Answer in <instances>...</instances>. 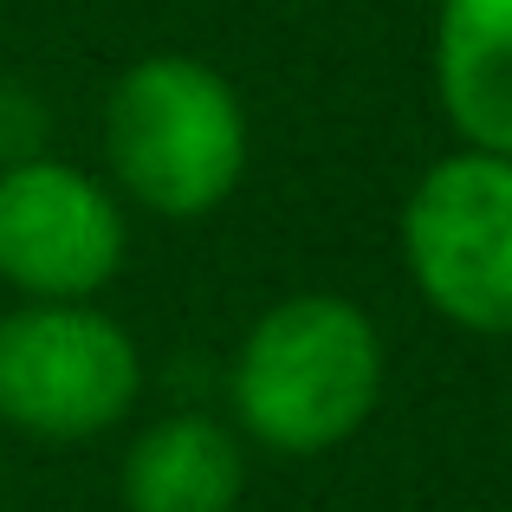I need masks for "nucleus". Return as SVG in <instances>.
I'll list each match as a JSON object with an SVG mask.
<instances>
[{"instance_id":"1","label":"nucleus","mask_w":512,"mask_h":512,"mask_svg":"<svg viewBox=\"0 0 512 512\" xmlns=\"http://www.w3.org/2000/svg\"><path fill=\"white\" fill-rule=\"evenodd\" d=\"M383 338L338 292L279 299L234 357V415L273 454H325L370 422Z\"/></svg>"},{"instance_id":"2","label":"nucleus","mask_w":512,"mask_h":512,"mask_svg":"<svg viewBox=\"0 0 512 512\" xmlns=\"http://www.w3.org/2000/svg\"><path fill=\"white\" fill-rule=\"evenodd\" d=\"M104 150L150 214L195 221L240 188L247 169V111L214 65L188 52L137 59L104 104Z\"/></svg>"},{"instance_id":"3","label":"nucleus","mask_w":512,"mask_h":512,"mask_svg":"<svg viewBox=\"0 0 512 512\" xmlns=\"http://www.w3.org/2000/svg\"><path fill=\"white\" fill-rule=\"evenodd\" d=\"M402 260L441 318L512 331V156L454 150L415 182L402 208Z\"/></svg>"},{"instance_id":"4","label":"nucleus","mask_w":512,"mask_h":512,"mask_svg":"<svg viewBox=\"0 0 512 512\" xmlns=\"http://www.w3.org/2000/svg\"><path fill=\"white\" fill-rule=\"evenodd\" d=\"M143 357L98 305H20L0 318V422L39 441H85L124 422Z\"/></svg>"},{"instance_id":"5","label":"nucleus","mask_w":512,"mask_h":512,"mask_svg":"<svg viewBox=\"0 0 512 512\" xmlns=\"http://www.w3.org/2000/svg\"><path fill=\"white\" fill-rule=\"evenodd\" d=\"M124 266V214L85 169L26 156L0 169V279L33 305H85Z\"/></svg>"},{"instance_id":"6","label":"nucleus","mask_w":512,"mask_h":512,"mask_svg":"<svg viewBox=\"0 0 512 512\" xmlns=\"http://www.w3.org/2000/svg\"><path fill=\"white\" fill-rule=\"evenodd\" d=\"M435 91L467 150L512 156V0H441Z\"/></svg>"},{"instance_id":"7","label":"nucleus","mask_w":512,"mask_h":512,"mask_svg":"<svg viewBox=\"0 0 512 512\" xmlns=\"http://www.w3.org/2000/svg\"><path fill=\"white\" fill-rule=\"evenodd\" d=\"M247 487V454L234 428L214 415H163L124 454V506L130 512H234Z\"/></svg>"}]
</instances>
